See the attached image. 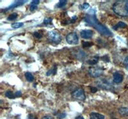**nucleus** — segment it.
Masks as SVG:
<instances>
[{"mask_svg": "<svg viewBox=\"0 0 128 119\" xmlns=\"http://www.w3.org/2000/svg\"><path fill=\"white\" fill-rule=\"evenodd\" d=\"M76 119H85L83 118V116H78V117H77L76 118Z\"/></svg>", "mask_w": 128, "mask_h": 119, "instance_id": "31", "label": "nucleus"}, {"mask_svg": "<svg viewBox=\"0 0 128 119\" xmlns=\"http://www.w3.org/2000/svg\"><path fill=\"white\" fill-rule=\"evenodd\" d=\"M98 59H99V57H97V56H95L93 58V59L92 60H89L88 61V63L91 64V65H94V64H96L98 62Z\"/></svg>", "mask_w": 128, "mask_h": 119, "instance_id": "15", "label": "nucleus"}, {"mask_svg": "<svg viewBox=\"0 0 128 119\" xmlns=\"http://www.w3.org/2000/svg\"><path fill=\"white\" fill-rule=\"evenodd\" d=\"M93 34H94V32L91 30H83L80 32L81 37L85 39H88L92 38Z\"/></svg>", "mask_w": 128, "mask_h": 119, "instance_id": "7", "label": "nucleus"}, {"mask_svg": "<svg viewBox=\"0 0 128 119\" xmlns=\"http://www.w3.org/2000/svg\"><path fill=\"white\" fill-rule=\"evenodd\" d=\"M21 95H22V93H21V91H16L15 93V97H21Z\"/></svg>", "mask_w": 128, "mask_h": 119, "instance_id": "28", "label": "nucleus"}, {"mask_svg": "<svg viewBox=\"0 0 128 119\" xmlns=\"http://www.w3.org/2000/svg\"><path fill=\"white\" fill-rule=\"evenodd\" d=\"M104 116L98 113L92 112L90 114V119H104Z\"/></svg>", "mask_w": 128, "mask_h": 119, "instance_id": "10", "label": "nucleus"}, {"mask_svg": "<svg viewBox=\"0 0 128 119\" xmlns=\"http://www.w3.org/2000/svg\"><path fill=\"white\" fill-rule=\"evenodd\" d=\"M34 36L37 39H40L42 37V35L39 34L38 32H35L34 33Z\"/></svg>", "mask_w": 128, "mask_h": 119, "instance_id": "23", "label": "nucleus"}, {"mask_svg": "<svg viewBox=\"0 0 128 119\" xmlns=\"http://www.w3.org/2000/svg\"><path fill=\"white\" fill-rule=\"evenodd\" d=\"M89 75L92 77H98L103 75V70L99 67H91L88 70Z\"/></svg>", "mask_w": 128, "mask_h": 119, "instance_id": "6", "label": "nucleus"}, {"mask_svg": "<svg viewBox=\"0 0 128 119\" xmlns=\"http://www.w3.org/2000/svg\"><path fill=\"white\" fill-rule=\"evenodd\" d=\"M67 1H65V0H61V1H60L58 2V3L57 4V5H56V7L58 8H61L64 7V6L67 4Z\"/></svg>", "mask_w": 128, "mask_h": 119, "instance_id": "19", "label": "nucleus"}, {"mask_svg": "<svg viewBox=\"0 0 128 119\" xmlns=\"http://www.w3.org/2000/svg\"><path fill=\"white\" fill-rule=\"evenodd\" d=\"M89 7H90L89 4L86 3H85L83 4V8H84V9H88V8H89Z\"/></svg>", "mask_w": 128, "mask_h": 119, "instance_id": "27", "label": "nucleus"}, {"mask_svg": "<svg viewBox=\"0 0 128 119\" xmlns=\"http://www.w3.org/2000/svg\"><path fill=\"white\" fill-rule=\"evenodd\" d=\"M24 25L23 23H13V24H12V27L13 28H21Z\"/></svg>", "mask_w": 128, "mask_h": 119, "instance_id": "16", "label": "nucleus"}, {"mask_svg": "<svg viewBox=\"0 0 128 119\" xmlns=\"http://www.w3.org/2000/svg\"><path fill=\"white\" fill-rule=\"evenodd\" d=\"M119 113L122 116L128 117V108H121L119 109Z\"/></svg>", "mask_w": 128, "mask_h": 119, "instance_id": "12", "label": "nucleus"}, {"mask_svg": "<svg viewBox=\"0 0 128 119\" xmlns=\"http://www.w3.org/2000/svg\"><path fill=\"white\" fill-rule=\"evenodd\" d=\"M52 22V18H46L44 20V25H48L51 23Z\"/></svg>", "mask_w": 128, "mask_h": 119, "instance_id": "21", "label": "nucleus"}, {"mask_svg": "<svg viewBox=\"0 0 128 119\" xmlns=\"http://www.w3.org/2000/svg\"><path fill=\"white\" fill-rule=\"evenodd\" d=\"M6 97H7L8 98H15V94H13V92L12 91H7L5 93Z\"/></svg>", "mask_w": 128, "mask_h": 119, "instance_id": "17", "label": "nucleus"}, {"mask_svg": "<svg viewBox=\"0 0 128 119\" xmlns=\"http://www.w3.org/2000/svg\"><path fill=\"white\" fill-rule=\"evenodd\" d=\"M113 10L117 15L128 16V1H117L113 6Z\"/></svg>", "mask_w": 128, "mask_h": 119, "instance_id": "2", "label": "nucleus"}, {"mask_svg": "<svg viewBox=\"0 0 128 119\" xmlns=\"http://www.w3.org/2000/svg\"><path fill=\"white\" fill-rule=\"evenodd\" d=\"M127 27V25L124 22H122V21H120L119 23H117V25L113 27V28L115 30H117V29L119 28H126Z\"/></svg>", "mask_w": 128, "mask_h": 119, "instance_id": "11", "label": "nucleus"}, {"mask_svg": "<svg viewBox=\"0 0 128 119\" xmlns=\"http://www.w3.org/2000/svg\"><path fill=\"white\" fill-rule=\"evenodd\" d=\"M66 41L69 44H77L79 42V38L76 32H71L66 37Z\"/></svg>", "mask_w": 128, "mask_h": 119, "instance_id": "4", "label": "nucleus"}, {"mask_svg": "<svg viewBox=\"0 0 128 119\" xmlns=\"http://www.w3.org/2000/svg\"><path fill=\"white\" fill-rule=\"evenodd\" d=\"M25 77H26V79L28 82H32L34 80V77L30 72H26L25 73Z\"/></svg>", "mask_w": 128, "mask_h": 119, "instance_id": "13", "label": "nucleus"}, {"mask_svg": "<svg viewBox=\"0 0 128 119\" xmlns=\"http://www.w3.org/2000/svg\"><path fill=\"white\" fill-rule=\"evenodd\" d=\"M56 73V66H54L51 70H50L49 71L47 72L46 75L48 76H49L51 75H55V73Z\"/></svg>", "mask_w": 128, "mask_h": 119, "instance_id": "14", "label": "nucleus"}, {"mask_svg": "<svg viewBox=\"0 0 128 119\" xmlns=\"http://www.w3.org/2000/svg\"><path fill=\"white\" fill-rule=\"evenodd\" d=\"M90 91L92 93H96V91H98V89L96 87H90Z\"/></svg>", "mask_w": 128, "mask_h": 119, "instance_id": "25", "label": "nucleus"}, {"mask_svg": "<svg viewBox=\"0 0 128 119\" xmlns=\"http://www.w3.org/2000/svg\"><path fill=\"white\" fill-rule=\"evenodd\" d=\"M18 15H17V14L16 13H13L10 14V15L7 17V19L8 21H13L14 19H15L17 17Z\"/></svg>", "mask_w": 128, "mask_h": 119, "instance_id": "18", "label": "nucleus"}, {"mask_svg": "<svg viewBox=\"0 0 128 119\" xmlns=\"http://www.w3.org/2000/svg\"><path fill=\"white\" fill-rule=\"evenodd\" d=\"M83 45L84 47H90V46L93 45V42H83Z\"/></svg>", "mask_w": 128, "mask_h": 119, "instance_id": "20", "label": "nucleus"}, {"mask_svg": "<svg viewBox=\"0 0 128 119\" xmlns=\"http://www.w3.org/2000/svg\"><path fill=\"white\" fill-rule=\"evenodd\" d=\"M123 81V76L121 73L115 72L113 73V82L117 84L121 83Z\"/></svg>", "mask_w": 128, "mask_h": 119, "instance_id": "9", "label": "nucleus"}, {"mask_svg": "<svg viewBox=\"0 0 128 119\" xmlns=\"http://www.w3.org/2000/svg\"><path fill=\"white\" fill-rule=\"evenodd\" d=\"M27 1H16L14 2L11 5H10L8 7L5 8V11H8V10H9L13 9L14 8L23 5V4L25 3H26Z\"/></svg>", "mask_w": 128, "mask_h": 119, "instance_id": "8", "label": "nucleus"}, {"mask_svg": "<svg viewBox=\"0 0 128 119\" xmlns=\"http://www.w3.org/2000/svg\"><path fill=\"white\" fill-rule=\"evenodd\" d=\"M85 19L87 23L93 27L95 29L103 35L104 36H112L113 34L107 27L102 25L99 21H98L95 14H86L85 17Z\"/></svg>", "mask_w": 128, "mask_h": 119, "instance_id": "1", "label": "nucleus"}, {"mask_svg": "<svg viewBox=\"0 0 128 119\" xmlns=\"http://www.w3.org/2000/svg\"><path fill=\"white\" fill-rule=\"evenodd\" d=\"M65 116H66V114L65 113H60V115H58V119H63V118L65 117Z\"/></svg>", "mask_w": 128, "mask_h": 119, "instance_id": "24", "label": "nucleus"}, {"mask_svg": "<svg viewBox=\"0 0 128 119\" xmlns=\"http://www.w3.org/2000/svg\"><path fill=\"white\" fill-rule=\"evenodd\" d=\"M76 19H77L76 16H74V17H73V18H72V20H71V23H74Z\"/></svg>", "mask_w": 128, "mask_h": 119, "instance_id": "30", "label": "nucleus"}, {"mask_svg": "<svg viewBox=\"0 0 128 119\" xmlns=\"http://www.w3.org/2000/svg\"><path fill=\"white\" fill-rule=\"evenodd\" d=\"M72 96L73 98L79 100H84L86 98L84 90L82 88L77 89L72 93Z\"/></svg>", "mask_w": 128, "mask_h": 119, "instance_id": "5", "label": "nucleus"}, {"mask_svg": "<svg viewBox=\"0 0 128 119\" xmlns=\"http://www.w3.org/2000/svg\"><path fill=\"white\" fill-rule=\"evenodd\" d=\"M124 63L125 65L126 66L127 68H128V56L125 58L124 61Z\"/></svg>", "mask_w": 128, "mask_h": 119, "instance_id": "26", "label": "nucleus"}, {"mask_svg": "<svg viewBox=\"0 0 128 119\" xmlns=\"http://www.w3.org/2000/svg\"><path fill=\"white\" fill-rule=\"evenodd\" d=\"M39 3H40V1H38V0H33L31 2V5L37 6L39 4Z\"/></svg>", "mask_w": 128, "mask_h": 119, "instance_id": "22", "label": "nucleus"}, {"mask_svg": "<svg viewBox=\"0 0 128 119\" xmlns=\"http://www.w3.org/2000/svg\"><path fill=\"white\" fill-rule=\"evenodd\" d=\"M48 39L51 42L55 44H58L61 42V37L59 33L56 31L52 30L49 32L48 34Z\"/></svg>", "mask_w": 128, "mask_h": 119, "instance_id": "3", "label": "nucleus"}, {"mask_svg": "<svg viewBox=\"0 0 128 119\" xmlns=\"http://www.w3.org/2000/svg\"><path fill=\"white\" fill-rule=\"evenodd\" d=\"M37 6L31 5L30 6V10L33 11V10H34L37 9Z\"/></svg>", "mask_w": 128, "mask_h": 119, "instance_id": "29", "label": "nucleus"}]
</instances>
